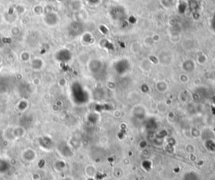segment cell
I'll use <instances>...</instances> for the list:
<instances>
[{"mask_svg": "<svg viewBox=\"0 0 215 180\" xmlns=\"http://www.w3.org/2000/svg\"><path fill=\"white\" fill-rule=\"evenodd\" d=\"M182 180H200V177L198 174L195 171H189L185 173L182 176Z\"/></svg>", "mask_w": 215, "mask_h": 180, "instance_id": "obj_1", "label": "cell"}, {"mask_svg": "<svg viewBox=\"0 0 215 180\" xmlns=\"http://www.w3.org/2000/svg\"><path fill=\"white\" fill-rule=\"evenodd\" d=\"M207 149L210 151V152H215V143L213 142V145H209V143L206 142Z\"/></svg>", "mask_w": 215, "mask_h": 180, "instance_id": "obj_2", "label": "cell"}]
</instances>
